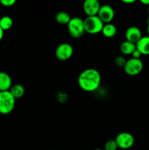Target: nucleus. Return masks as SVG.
Instances as JSON below:
<instances>
[{"label":"nucleus","mask_w":149,"mask_h":150,"mask_svg":"<svg viewBox=\"0 0 149 150\" xmlns=\"http://www.w3.org/2000/svg\"><path fill=\"white\" fill-rule=\"evenodd\" d=\"M101 75L97 70L88 68L80 73L77 79V83L80 89L87 92L96 91L101 83Z\"/></svg>","instance_id":"f257e3e1"},{"label":"nucleus","mask_w":149,"mask_h":150,"mask_svg":"<svg viewBox=\"0 0 149 150\" xmlns=\"http://www.w3.org/2000/svg\"><path fill=\"white\" fill-rule=\"evenodd\" d=\"M15 105V99L10 91L0 92V114L7 115L13 111Z\"/></svg>","instance_id":"f03ea898"},{"label":"nucleus","mask_w":149,"mask_h":150,"mask_svg":"<svg viewBox=\"0 0 149 150\" xmlns=\"http://www.w3.org/2000/svg\"><path fill=\"white\" fill-rule=\"evenodd\" d=\"M68 32L73 38H80L85 32L84 21L79 17L72 18L67 24Z\"/></svg>","instance_id":"7ed1b4c3"},{"label":"nucleus","mask_w":149,"mask_h":150,"mask_svg":"<svg viewBox=\"0 0 149 150\" xmlns=\"http://www.w3.org/2000/svg\"><path fill=\"white\" fill-rule=\"evenodd\" d=\"M84 21L85 32L91 35H95L102 32L104 23L97 16H89Z\"/></svg>","instance_id":"20e7f679"},{"label":"nucleus","mask_w":149,"mask_h":150,"mask_svg":"<svg viewBox=\"0 0 149 150\" xmlns=\"http://www.w3.org/2000/svg\"><path fill=\"white\" fill-rule=\"evenodd\" d=\"M143 69V62L140 59L131 58L127 60L124 70L127 75L134 76L140 74Z\"/></svg>","instance_id":"39448f33"},{"label":"nucleus","mask_w":149,"mask_h":150,"mask_svg":"<svg viewBox=\"0 0 149 150\" xmlns=\"http://www.w3.org/2000/svg\"><path fill=\"white\" fill-rule=\"evenodd\" d=\"M118 148L127 149L132 147L134 144V138L131 133L123 132L117 135L115 139Z\"/></svg>","instance_id":"423d86ee"},{"label":"nucleus","mask_w":149,"mask_h":150,"mask_svg":"<svg viewBox=\"0 0 149 150\" xmlns=\"http://www.w3.org/2000/svg\"><path fill=\"white\" fill-rule=\"evenodd\" d=\"M74 50L70 44L64 42L58 45L55 51L56 57L60 61H67L72 56Z\"/></svg>","instance_id":"0eeeda50"},{"label":"nucleus","mask_w":149,"mask_h":150,"mask_svg":"<svg viewBox=\"0 0 149 150\" xmlns=\"http://www.w3.org/2000/svg\"><path fill=\"white\" fill-rule=\"evenodd\" d=\"M97 16L105 24L110 23L113 20L114 16H115V11L113 8L109 4H103V5H101Z\"/></svg>","instance_id":"6e6552de"},{"label":"nucleus","mask_w":149,"mask_h":150,"mask_svg":"<svg viewBox=\"0 0 149 150\" xmlns=\"http://www.w3.org/2000/svg\"><path fill=\"white\" fill-rule=\"evenodd\" d=\"M101 4L97 0H86L83 2V11L87 17L97 16Z\"/></svg>","instance_id":"1a4fd4ad"},{"label":"nucleus","mask_w":149,"mask_h":150,"mask_svg":"<svg viewBox=\"0 0 149 150\" xmlns=\"http://www.w3.org/2000/svg\"><path fill=\"white\" fill-rule=\"evenodd\" d=\"M142 32L137 26H130L125 32V38L127 41L132 43L137 44V42L142 38Z\"/></svg>","instance_id":"9d476101"},{"label":"nucleus","mask_w":149,"mask_h":150,"mask_svg":"<svg viewBox=\"0 0 149 150\" xmlns=\"http://www.w3.org/2000/svg\"><path fill=\"white\" fill-rule=\"evenodd\" d=\"M12 79L5 72H0V92L9 91L11 88Z\"/></svg>","instance_id":"9b49d317"},{"label":"nucleus","mask_w":149,"mask_h":150,"mask_svg":"<svg viewBox=\"0 0 149 150\" xmlns=\"http://www.w3.org/2000/svg\"><path fill=\"white\" fill-rule=\"evenodd\" d=\"M136 48L142 55H149V37H142L136 44Z\"/></svg>","instance_id":"f8f14e48"},{"label":"nucleus","mask_w":149,"mask_h":150,"mask_svg":"<svg viewBox=\"0 0 149 150\" xmlns=\"http://www.w3.org/2000/svg\"><path fill=\"white\" fill-rule=\"evenodd\" d=\"M102 33L105 38H112L116 35L117 33V28L112 23H106L104 25L103 29L102 30Z\"/></svg>","instance_id":"ddd939ff"},{"label":"nucleus","mask_w":149,"mask_h":150,"mask_svg":"<svg viewBox=\"0 0 149 150\" xmlns=\"http://www.w3.org/2000/svg\"><path fill=\"white\" fill-rule=\"evenodd\" d=\"M136 50V44L129 41H124L120 45V51L124 55H131Z\"/></svg>","instance_id":"4468645a"},{"label":"nucleus","mask_w":149,"mask_h":150,"mask_svg":"<svg viewBox=\"0 0 149 150\" xmlns=\"http://www.w3.org/2000/svg\"><path fill=\"white\" fill-rule=\"evenodd\" d=\"M9 91L15 100L22 98L25 94L24 87L21 84H18V83L13 85Z\"/></svg>","instance_id":"2eb2a0df"},{"label":"nucleus","mask_w":149,"mask_h":150,"mask_svg":"<svg viewBox=\"0 0 149 150\" xmlns=\"http://www.w3.org/2000/svg\"><path fill=\"white\" fill-rule=\"evenodd\" d=\"M55 18L57 23H58L59 24L67 25L69 23V22L70 21L72 18L70 17V15L67 13H66V12L61 11L58 12V13L56 15Z\"/></svg>","instance_id":"dca6fc26"},{"label":"nucleus","mask_w":149,"mask_h":150,"mask_svg":"<svg viewBox=\"0 0 149 150\" xmlns=\"http://www.w3.org/2000/svg\"><path fill=\"white\" fill-rule=\"evenodd\" d=\"M13 25V21L11 17L8 16H4L0 18V28L3 31L9 30Z\"/></svg>","instance_id":"f3484780"},{"label":"nucleus","mask_w":149,"mask_h":150,"mask_svg":"<svg viewBox=\"0 0 149 150\" xmlns=\"http://www.w3.org/2000/svg\"><path fill=\"white\" fill-rule=\"evenodd\" d=\"M118 145L115 140H109L105 143V150H117Z\"/></svg>","instance_id":"a211bd4d"},{"label":"nucleus","mask_w":149,"mask_h":150,"mask_svg":"<svg viewBox=\"0 0 149 150\" xmlns=\"http://www.w3.org/2000/svg\"><path fill=\"white\" fill-rule=\"evenodd\" d=\"M114 62H115V65L118 66V67H124L126 62H127V59L123 56H118L114 59Z\"/></svg>","instance_id":"6ab92c4d"},{"label":"nucleus","mask_w":149,"mask_h":150,"mask_svg":"<svg viewBox=\"0 0 149 150\" xmlns=\"http://www.w3.org/2000/svg\"><path fill=\"white\" fill-rule=\"evenodd\" d=\"M15 0H0V4L5 7H10L15 4Z\"/></svg>","instance_id":"aec40b11"},{"label":"nucleus","mask_w":149,"mask_h":150,"mask_svg":"<svg viewBox=\"0 0 149 150\" xmlns=\"http://www.w3.org/2000/svg\"><path fill=\"white\" fill-rule=\"evenodd\" d=\"M141 56L142 54H140V52L137 49V48H136L135 51L133 52V54H131V57H132V58L134 59H140V57H141Z\"/></svg>","instance_id":"412c9836"},{"label":"nucleus","mask_w":149,"mask_h":150,"mask_svg":"<svg viewBox=\"0 0 149 150\" xmlns=\"http://www.w3.org/2000/svg\"><path fill=\"white\" fill-rule=\"evenodd\" d=\"M122 2L125 3V4H132V3L135 2V0H122Z\"/></svg>","instance_id":"4be33fe9"},{"label":"nucleus","mask_w":149,"mask_h":150,"mask_svg":"<svg viewBox=\"0 0 149 150\" xmlns=\"http://www.w3.org/2000/svg\"><path fill=\"white\" fill-rule=\"evenodd\" d=\"M140 2L144 5L148 6V7L149 6V0H140Z\"/></svg>","instance_id":"5701e85b"},{"label":"nucleus","mask_w":149,"mask_h":150,"mask_svg":"<svg viewBox=\"0 0 149 150\" xmlns=\"http://www.w3.org/2000/svg\"><path fill=\"white\" fill-rule=\"evenodd\" d=\"M4 31L2 30V29H1V28H0V41L1 40H2V38H3V37H4Z\"/></svg>","instance_id":"b1692460"},{"label":"nucleus","mask_w":149,"mask_h":150,"mask_svg":"<svg viewBox=\"0 0 149 150\" xmlns=\"http://www.w3.org/2000/svg\"><path fill=\"white\" fill-rule=\"evenodd\" d=\"M147 23H148V25H147V33H148V36L149 37V18L148 19Z\"/></svg>","instance_id":"393cba45"},{"label":"nucleus","mask_w":149,"mask_h":150,"mask_svg":"<svg viewBox=\"0 0 149 150\" xmlns=\"http://www.w3.org/2000/svg\"><path fill=\"white\" fill-rule=\"evenodd\" d=\"M148 16H149V6L148 7Z\"/></svg>","instance_id":"a878e982"},{"label":"nucleus","mask_w":149,"mask_h":150,"mask_svg":"<svg viewBox=\"0 0 149 150\" xmlns=\"http://www.w3.org/2000/svg\"><path fill=\"white\" fill-rule=\"evenodd\" d=\"M94 150H103V149H99V148H98V149H94Z\"/></svg>","instance_id":"bb28decb"}]
</instances>
